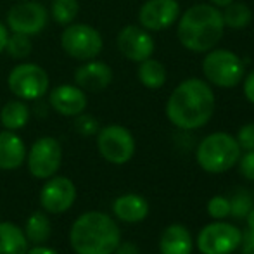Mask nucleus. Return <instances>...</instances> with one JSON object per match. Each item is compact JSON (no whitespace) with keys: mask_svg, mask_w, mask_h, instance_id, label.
I'll return each mask as SVG.
<instances>
[{"mask_svg":"<svg viewBox=\"0 0 254 254\" xmlns=\"http://www.w3.org/2000/svg\"><path fill=\"white\" fill-rule=\"evenodd\" d=\"M76 199V187L66 177H51L40 190V204L45 213H66Z\"/></svg>","mask_w":254,"mask_h":254,"instance_id":"f8f14e48","label":"nucleus"},{"mask_svg":"<svg viewBox=\"0 0 254 254\" xmlns=\"http://www.w3.org/2000/svg\"><path fill=\"white\" fill-rule=\"evenodd\" d=\"M207 214L213 220H225L230 216V201L225 195H214L207 202Z\"/></svg>","mask_w":254,"mask_h":254,"instance_id":"cd10ccee","label":"nucleus"},{"mask_svg":"<svg viewBox=\"0 0 254 254\" xmlns=\"http://www.w3.org/2000/svg\"><path fill=\"white\" fill-rule=\"evenodd\" d=\"M7 38H9V31H7V28L3 26L2 23H0V54H2L3 51H5Z\"/></svg>","mask_w":254,"mask_h":254,"instance_id":"c9c22d12","label":"nucleus"},{"mask_svg":"<svg viewBox=\"0 0 254 254\" xmlns=\"http://www.w3.org/2000/svg\"><path fill=\"white\" fill-rule=\"evenodd\" d=\"M242 149L235 137L225 131H216L202 138L195 151V161L207 173H225L239 163Z\"/></svg>","mask_w":254,"mask_h":254,"instance_id":"20e7f679","label":"nucleus"},{"mask_svg":"<svg viewBox=\"0 0 254 254\" xmlns=\"http://www.w3.org/2000/svg\"><path fill=\"white\" fill-rule=\"evenodd\" d=\"M223 12H221V17H223V24L225 28H230V30H242L246 28L249 23H251V9H249L246 3L241 2H232L228 5L223 7Z\"/></svg>","mask_w":254,"mask_h":254,"instance_id":"b1692460","label":"nucleus"},{"mask_svg":"<svg viewBox=\"0 0 254 254\" xmlns=\"http://www.w3.org/2000/svg\"><path fill=\"white\" fill-rule=\"evenodd\" d=\"M239 170L241 175H244V178L254 182V151H246L244 156H241L239 159Z\"/></svg>","mask_w":254,"mask_h":254,"instance_id":"7c9ffc66","label":"nucleus"},{"mask_svg":"<svg viewBox=\"0 0 254 254\" xmlns=\"http://www.w3.org/2000/svg\"><path fill=\"white\" fill-rule=\"evenodd\" d=\"M28 120H30V109L23 101H9L0 111V123L5 130H21L26 127Z\"/></svg>","mask_w":254,"mask_h":254,"instance_id":"412c9836","label":"nucleus"},{"mask_svg":"<svg viewBox=\"0 0 254 254\" xmlns=\"http://www.w3.org/2000/svg\"><path fill=\"white\" fill-rule=\"evenodd\" d=\"M113 254H140V249L137 248V244H133V242H130V241L120 242Z\"/></svg>","mask_w":254,"mask_h":254,"instance_id":"72a5a7b5","label":"nucleus"},{"mask_svg":"<svg viewBox=\"0 0 254 254\" xmlns=\"http://www.w3.org/2000/svg\"><path fill=\"white\" fill-rule=\"evenodd\" d=\"M5 51L9 52L14 59H24V57H28L31 52L30 37L23 33H14L12 37L7 38Z\"/></svg>","mask_w":254,"mask_h":254,"instance_id":"bb28decb","label":"nucleus"},{"mask_svg":"<svg viewBox=\"0 0 254 254\" xmlns=\"http://www.w3.org/2000/svg\"><path fill=\"white\" fill-rule=\"evenodd\" d=\"M230 214L235 220H246V216L249 214V211L254 207V199L246 189H239L234 192L230 199Z\"/></svg>","mask_w":254,"mask_h":254,"instance_id":"a878e982","label":"nucleus"},{"mask_svg":"<svg viewBox=\"0 0 254 254\" xmlns=\"http://www.w3.org/2000/svg\"><path fill=\"white\" fill-rule=\"evenodd\" d=\"M26 254H59V253H57V251H54L52 248H47V246L35 244L33 248H28Z\"/></svg>","mask_w":254,"mask_h":254,"instance_id":"f704fd0d","label":"nucleus"},{"mask_svg":"<svg viewBox=\"0 0 254 254\" xmlns=\"http://www.w3.org/2000/svg\"><path fill=\"white\" fill-rule=\"evenodd\" d=\"M216 99L211 85L199 78L182 81L166 102V116L180 130H197L213 118Z\"/></svg>","mask_w":254,"mask_h":254,"instance_id":"f257e3e1","label":"nucleus"},{"mask_svg":"<svg viewBox=\"0 0 254 254\" xmlns=\"http://www.w3.org/2000/svg\"><path fill=\"white\" fill-rule=\"evenodd\" d=\"M242 254H254V230L253 228H246L242 232Z\"/></svg>","mask_w":254,"mask_h":254,"instance_id":"2f4dec72","label":"nucleus"},{"mask_svg":"<svg viewBox=\"0 0 254 254\" xmlns=\"http://www.w3.org/2000/svg\"><path fill=\"white\" fill-rule=\"evenodd\" d=\"M63 161V149L54 137H42L31 145L26 154L28 170L35 178L47 180L59 171Z\"/></svg>","mask_w":254,"mask_h":254,"instance_id":"9d476101","label":"nucleus"},{"mask_svg":"<svg viewBox=\"0 0 254 254\" xmlns=\"http://www.w3.org/2000/svg\"><path fill=\"white\" fill-rule=\"evenodd\" d=\"M244 63L235 52L211 49L202 59V73L207 83L220 88H234L244 80Z\"/></svg>","mask_w":254,"mask_h":254,"instance_id":"39448f33","label":"nucleus"},{"mask_svg":"<svg viewBox=\"0 0 254 254\" xmlns=\"http://www.w3.org/2000/svg\"><path fill=\"white\" fill-rule=\"evenodd\" d=\"M24 235H26L28 242H33V244H44L49 241L52 234V225L49 216L44 211H35L30 218L26 220L24 225Z\"/></svg>","mask_w":254,"mask_h":254,"instance_id":"4be33fe9","label":"nucleus"},{"mask_svg":"<svg viewBox=\"0 0 254 254\" xmlns=\"http://www.w3.org/2000/svg\"><path fill=\"white\" fill-rule=\"evenodd\" d=\"M7 85L17 99L37 101L49 90V74L38 64L23 63L10 69Z\"/></svg>","mask_w":254,"mask_h":254,"instance_id":"423d86ee","label":"nucleus"},{"mask_svg":"<svg viewBox=\"0 0 254 254\" xmlns=\"http://www.w3.org/2000/svg\"><path fill=\"white\" fill-rule=\"evenodd\" d=\"M180 17V5L177 0H147L138 10L140 26L147 31H163L173 26Z\"/></svg>","mask_w":254,"mask_h":254,"instance_id":"ddd939ff","label":"nucleus"},{"mask_svg":"<svg viewBox=\"0 0 254 254\" xmlns=\"http://www.w3.org/2000/svg\"><path fill=\"white\" fill-rule=\"evenodd\" d=\"M235 140H237L239 147H241L242 151H254V123L244 125V127L239 130Z\"/></svg>","mask_w":254,"mask_h":254,"instance_id":"c756f323","label":"nucleus"},{"mask_svg":"<svg viewBox=\"0 0 254 254\" xmlns=\"http://www.w3.org/2000/svg\"><path fill=\"white\" fill-rule=\"evenodd\" d=\"M242 230L227 221L216 220L199 232L195 246L202 254H232L241 248Z\"/></svg>","mask_w":254,"mask_h":254,"instance_id":"0eeeda50","label":"nucleus"},{"mask_svg":"<svg viewBox=\"0 0 254 254\" xmlns=\"http://www.w3.org/2000/svg\"><path fill=\"white\" fill-rule=\"evenodd\" d=\"M47 9L40 2L35 0H23L10 7L7 14V26L12 30V33H23V35H37L47 24Z\"/></svg>","mask_w":254,"mask_h":254,"instance_id":"9b49d317","label":"nucleus"},{"mask_svg":"<svg viewBox=\"0 0 254 254\" xmlns=\"http://www.w3.org/2000/svg\"><path fill=\"white\" fill-rule=\"evenodd\" d=\"M113 213L125 223H138L147 218L149 202L138 194H125L113 202Z\"/></svg>","mask_w":254,"mask_h":254,"instance_id":"a211bd4d","label":"nucleus"},{"mask_svg":"<svg viewBox=\"0 0 254 254\" xmlns=\"http://www.w3.org/2000/svg\"><path fill=\"white\" fill-rule=\"evenodd\" d=\"M80 3L78 0H52V17L59 24H71V21L78 16Z\"/></svg>","mask_w":254,"mask_h":254,"instance_id":"393cba45","label":"nucleus"},{"mask_svg":"<svg viewBox=\"0 0 254 254\" xmlns=\"http://www.w3.org/2000/svg\"><path fill=\"white\" fill-rule=\"evenodd\" d=\"M138 64H140L138 66V80L145 88L157 90L166 83V69L159 61L149 57Z\"/></svg>","mask_w":254,"mask_h":254,"instance_id":"5701e85b","label":"nucleus"},{"mask_svg":"<svg viewBox=\"0 0 254 254\" xmlns=\"http://www.w3.org/2000/svg\"><path fill=\"white\" fill-rule=\"evenodd\" d=\"M61 45L67 56L90 61L102 51V37L90 24H69L61 35Z\"/></svg>","mask_w":254,"mask_h":254,"instance_id":"1a4fd4ad","label":"nucleus"},{"mask_svg":"<svg viewBox=\"0 0 254 254\" xmlns=\"http://www.w3.org/2000/svg\"><path fill=\"white\" fill-rule=\"evenodd\" d=\"M28 239L23 228L10 221H0V254H26Z\"/></svg>","mask_w":254,"mask_h":254,"instance_id":"aec40b11","label":"nucleus"},{"mask_svg":"<svg viewBox=\"0 0 254 254\" xmlns=\"http://www.w3.org/2000/svg\"><path fill=\"white\" fill-rule=\"evenodd\" d=\"M74 81L85 92H101L113 81V69L101 61H87L74 73Z\"/></svg>","mask_w":254,"mask_h":254,"instance_id":"dca6fc26","label":"nucleus"},{"mask_svg":"<svg viewBox=\"0 0 254 254\" xmlns=\"http://www.w3.org/2000/svg\"><path fill=\"white\" fill-rule=\"evenodd\" d=\"M223 31L221 10L213 3H195L178 17L177 37L190 52H209L221 40Z\"/></svg>","mask_w":254,"mask_h":254,"instance_id":"f03ea898","label":"nucleus"},{"mask_svg":"<svg viewBox=\"0 0 254 254\" xmlns=\"http://www.w3.org/2000/svg\"><path fill=\"white\" fill-rule=\"evenodd\" d=\"M97 149L111 164H127L135 154V138L121 125H107L97 131Z\"/></svg>","mask_w":254,"mask_h":254,"instance_id":"6e6552de","label":"nucleus"},{"mask_svg":"<svg viewBox=\"0 0 254 254\" xmlns=\"http://www.w3.org/2000/svg\"><path fill=\"white\" fill-rule=\"evenodd\" d=\"M246 223H248V228H253L254 230V207L249 211L248 216H246Z\"/></svg>","mask_w":254,"mask_h":254,"instance_id":"e433bc0d","label":"nucleus"},{"mask_svg":"<svg viewBox=\"0 0 254 254\" xmlns=\"http://www.w3.org/2000/svg\"><path fill=\"white\" fill-rule=\"evenodd\" d=\"M76 121H74V128H76V131L80 135H83V137H90V135H95L99 131V121L95 120L94 116H90V114H78Z\"/></svg>","mask_w":254,"mask_h":254,"instance_id":"c85d7f7f","label":"nucleus"},{"mask_svg":"<svg viewBox=\"0 0 254 254\" xmlns=\"http://www.w3.org/2000/svg\"><path fill=\"white\" fill-rule=\"evenodd\" d=\"M161 254H192L194 242L187 227L173 223L164 228L159 239Z\"/></svg>","mask_w":254,"mask_h":254,"instance_id":"6ab92c4d","label":"nucleus"},{"mask_svg":"<svg viewBox=\"0 0 254 254\" xmlns=\"http://www.w3.org/2000/svg\"><path fill=\"white\" fill-rule=\"evenodd\" d=\"M52 109L63 116H78L87 107V95L78 85H59L51 92L49 97Z\"/></svg>","mask_w":254,"mask_h":254,"instance_id":"2eb2a0df","label":"nucleus"},{"mask_svg":"<svg viewBox=\"0 0 254 254\" xmlns=\"http://www.w3.org/2000/svg\"><path fill=\"white\" fill-rule=\"evenodd\" d=\"M209 2L216 7H225V5H228V3L234 2V0H209Z\"/></svg>","mask_w":254,"mask_h":254,"instance_id":"4c0bfd02","label":"nucleus"},{"mask_svg":"<svg viewBox=\"0 0 254 254\" xmlns=\"http://www.w3.org/2000/svg\"><path fill=\"white\" fill-rule=\"evenodd\" d=\"M244 95L249 102L254 104V71L244 76Z\"/></svg>","mask_w":254,"mask_h":254,"instance_id":"473e14b6","label":"nucleus"},{"mask_svg":"<svg viewBox=\"0 0 254 254\" xmlns=\"http://www.w3.org/2000/svg\"><path fill=\"white\" fill-rule=\"evenodd\" d=\"M118 49L133 63H142V61L152 57L154 52V40L145 28L128 24L118 33Z\"/></svg>","mask_w":254,"mask_h":254,"instance_id":"4468645a","label":"nucleus"},{"mask_svg":"<svg viewBox=\"0 0 254 254\" xmlns=\"http://www.w3.org/2000/svg\"><path fill=\"white\" fill-rule=\"evenodd\" d=\"M69 241L76 254H113L121 242V230L109 214L88 211L74 220Z\"/></svg>","mask_w":254,"mask_h":254,"instance_id":"7ed1b4c3","label":"nucleus"},{"mask_svg":"<svg viewBox=\"0 0 254 254\" xmlns=\"http://www.w3.org/2000/svg\"><path fill=\"white\" fill-rule=\"evenodd\" d=\"M23 138L10 130L0 131V170H16L26 161Z\"/></svg>","mask_w":254,"mask_h":254,"instance_id":"f3484780","label":"nucleus"}]
</instances>
